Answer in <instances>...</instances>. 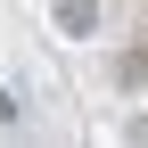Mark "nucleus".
<instances>
[{"label": "nucleus", "mask_w": 148, "mask_h": 148, "mask_svg": "<svg viewBox=\"0 0 148 148\" xmlns=\"http://www.w3.org/2000/svg\"><path fill=\"white\" fill-rule=\"evenodd\" d=\"M58 33H99V0H58Z\"/></svg>", "instance_id": "obj_1"}]
</instances>
